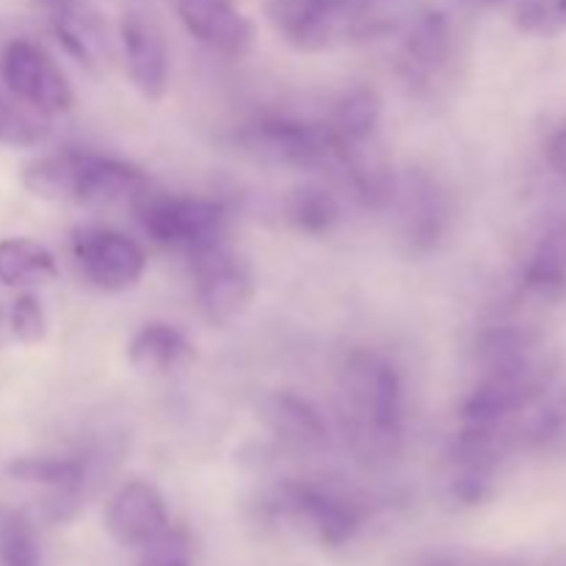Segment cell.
Returning a JSON list of instances; mask_svg holds the SVG:
<instances>
[{
  "label": "cell",
  "instance_id": "6da1fadb",
  "mask_svg": "<svg viewBox=\"0 0 566 566\" xmlns=\"http://www.w3.org/2000/svg\"><path fill=\"white\" fill-rule=\"evenodd\" d=\"M340 420L346 440L363 459L396 457L403 440V385L396 365L357 348L340 368Z\"/></svg>",
  "mask_w": 566,
  "mask_h": 566
},
{
  "label": "cell",
  "instance_id": "7a4b0ae2",
  "mask_svg": "<svg viewBox=\"0 0 566 566\" xmlns=\"http://www.w3.org/2000/svg\"><path fill=\"white\" fill-rule=\"evenodd\" d=\"M138 224L160 247L182 249L193 254L205 247L224 241L227 205L208 197H182L147 186L133 199Z\"/></svg>",
  "mask_w": 566,
  "mask_h": 566
},
{
  "label": "cell",
  "instance_id": "3957f363",
  "mask_svg": "<svg viewBox=\"0 0 566 566\" xmlns=\"http://www.w3.org/2000/svg\"><path fill=\"white\" fill-rule=\"evenodd\" d=\"M269 512L324 547L348 545L365 525V509L354 497L302 479L282 481L271 492Z\"/></svg>",
  "mask_w": 566,
  "mask_h": 566
},
{
  "label": "cell",
  "instance_id": "277c9868",
  "mask_svg": "<svg viewBox=\"0 0 566 566\" xmlns=\"http://www.w3.org/2000/svg\"><path fill=\"white\" fill-rule=\"evenodd\" d=\"M241 144L254 158L274 166H287L298 171H332L337 175L348 142H340L321 122L291 119V116H265L241 130Z\"/></svg>",
  "mask_w": 566,
  "mask_h": 566
},
{
  "label": "cell",
  "instance_id": "5b68a950",
  "mask_svg": "<svg viewBox=\"0 0 566 566\" xmlns=\"http://www.w3.org/2000/svg\"><path fill=\"white\" fill-rule=\"evenodd\" d=\"M193 258V291L205 321L227 326L249 310L254 298V274L247 260L224 241L205 247Z\"/></svg>",
  "mask_w": 566,
  "mask_h": 566
},
{
  "label": "cell",
  "instance_id": "8992f818",
  "mask_svg": "<svg viewBox=\"0 0 566 566\" xmlns=\"http://www.w3.org/2000/svg\"><path fill=\"white\" fill-rule=\"evenodd\" d=\"M365 0H269L265 17L276 36L302 53H315L348 36L363 20Z\"/></svg>",
  "mask_w": 566,
  "mask_h": 566
},
{
  "label": "cell",
  "instance_id": "52a82bcc",
  "mask_svg": "<svg viewBox=\"0 0 566 566\" xmlns=\"http://www.w3.org/2000/svg\"><path fill=\"white\" fill-rule=\"evenodd\" d=\"M0 77L17 103L39 116H61L75 103L70 81L39 44L14 39L0 53Z\"/></svg>",
  "mask_w": 566,
  "mask_h": 566
},
{
  "label": "cell",
  "instance_id": "ba28073f",
  "mask_svg": "<svg viewBox=\"0 0 566 566\" xmlns=\"http://www.w3.org/2000/svg\"><path fill=\"white\" fill-rule=\"evenodd\" d=\"M72 258L83 280L103 293L130 291L147 271L142 243L111 227H81L72 232Z\"/></svg>",
  "mask_w": 566,
  "mask_h": 566
},
{
  "label": "cell",
  "instance_id": "9c48e42d",
  "mask_svg": "<svg viewBox=\"0 0 566 566\" xmlns=\"http://www.w3.org/2000/svg\"><path fill=\"white\" fill-rule=\"evenodd\" d=\"M387 208L396 210L398 232L412 252H431L446 238L448 221H451V205L440 182L429 175L412 171L409 177L396 182Z\"/></svg>",
  "mask_w": 566,
  "mask_h": 566
},
{
  "label": "cell",
  "instance_id": "30bf717a",
  "mask_svg": "<svg viewBox=\"0 0 566 566\" xmlns=\"http://www.w3.org/2000/svg\"><path fill=\"white\" fill-rule=\"evenodd\" d=\"M169 509L158 486L147 481H127L111 495L105 506V531L122 547L149 545L169 531Z\"/></svg>",
  "mask_w": 566,
  "mask_h": 566
},
{
  "label": "cell",
  "instance_id": "8fae6325",
  "mask_svg": "<svg viewBox=\"0 0 566 566\" xmlns=\"http://www.w3.org/2000/svg\"><path fill=\"white\" fill-rule=\"evenodd\" d=\"M119 42L133 88L149 103L164 99L169 88V50L164 31L142 11H127L119 22Z\"/></svg>",
  "mask_w": 566,
  "mask_h": 566
},
{
  "label": "cell",
  "instance_id": "7c38bea8",
  "mask_svg": "<svg viewBox=\"0 0 566 566\" xmlns=\"http://www.w3.org/2000/svg\"><path fill=\"white\" fill-rule=\"evenodd\" d=\"M188 36L221 59H243L252 50L254 25L232 0H177Z\"/></svg>",
  "mask_w": 566,
  "mask_h": 566
},
{
  "label": "cell",
  "instance_id": "4fadbf2b",
  "mask_svg": "<svg viewBox=\"0 0 566 566\" xmlns=\"http://www.w3.org/2000/svg\"><path fill=\"white\" fill-rule=\"evenodd\" d=\"M260 420L265 429L287 448L296 451H318L329 442V423L310 398L298 392H271L260 403Z\"/></svg>",
  "mask_w": 566,
  "mask_h": 566
},
{
  "label": "cell",
  "instance_id": "5bb4252c",
  "mask_svg": "<svg viewBox=\"0 0 566 566\" xmlns=\"http://www.w3.org/2000/svg\"><path fill=\"white\" fill-rule=\"evenodd\" d=\"M6 475L17 484L50 492L55 514L75 512L88 479L86 459L72 457H17L6 464Z\"/></svg>",
  "mask_w": 566,
  "mask_h": 566
},
{
  "label": "cell",
  "instance_id": "9a60e30c",
  "mask_svg": "<svg viewBox=\"0 0 566 566\" xmlns=\"http://www.w3.org/2000/svg\"><path fill=\"white\" fill-rule=\"evenodd\" d=\"M147 186H153L144 169L119 158H105L97 153H83L77 164L75 205H114L133 202Z\"/></svg>",
  "mask_w": 566,
  "mask_h": 566
},
{
  "label": "cell",
  "instance_id": "2e32d148",
  "mask_svg": "<svg viewBox=\"0 0 566 566\" xmlns=\"http://www.w3.org/2000/svg\"><path fill=\"white\" fill-rule=\"evenodd\" d=\"M451 59V25L442 11H426L401 42L398 70L412 86H429Z\"/></svg>",
  "mask_w": 566,
  "mask_h": 566
},
{
  "label": "cell",
  "instance_id": "e0dca14e",
  "mask_svg": "<svg viewBox=\"0 0 566 566\" xmlns=\"http://www.w3.org/2000/svg\"><path fill=\"white\" fill-rule=\"evenodd\" d=\"M197 359L191 340L177 326L149 321L127 343V363L147 376H166Z\"/></svg>",
  "mask_w": 566,
  "mask_h": 566
},
{
  "label": "cell",
  "instance_id": "ac0fdd59",
  "mask_svg": "<svg viewBox=\"0 0 566 566\" xmlns=\"http://www.w3.org/2000/svg\"><path fill=\"white\" fill-rule=\"evenodd\" d=\"M53 33L61 48L86 70L99 72L108 64V36L103 31V22L92 11L66 0L59 9H53Z\"/></svg>",
  "mask_w": 566,
  "mask_h": 566
},
{
  "label": "cell",
  "instance_id": "d6986e66",
  "mask_svg": "<svg viewBox=\"0 0 566 566\" xmlns=\"http://www.w3.org/2000/svg\"><path fill=\"white\" fill-rule=\"evenodd\" d=\"M523 287L545 302H558L566 296V221L553 224L539 238L525 263Z\"/></svg>",
  "mask_w": 566,
  "mask_h": 566
},
{
  "label": "cell",
  "instance_id": "ffe728a7",
  "mask_svg": "<svg viewBox=\"0 0 566 566\" xmlns=\"http://www.w3.org/2000/svg\"><path fill=\"white\" fill-rule=\"evenodd\" d=\"M381 94L374 86H359L346 88L340 97L332 103L329 116L324 125L335 133L340 142L348 144H365L376 133L381 122Z\"/></svg>",
  "mask_w": 566,
  "mask_h": 566
},
{
  "label": "cell",
  "instance_id": "44dd1931",
  "mask_svg": "<svg viewBox=\"0 0 566 566\" xmlns=\"http://www.w3.org/2000/svg\"><path fill=\"white\" fill-rule=\"evenodd\" d=\"M55 276H59V263L44 243L33 238L0 241V282L6 287L48 285Z\"/></svg>",
  "mask_w": 566,
  "mask_h": 566
},
{
  "label": "cell",
  "instance_id": "7402d4cb",
  "mask_svg": "<svg viewBox=\"0 0 566 566\" xmlns=\"http://www.w3.org/2000/svg\"><path fill=\"white\" fill-rule=\"evenodd\" d=\"M285 219L296 232L310 238H324L340 224V202L335 193L321 186H302L291 191L285 202Z\"/></svg>",
  "mask_w": 566,
  "mask_h": 566
},
{
  "label": "cell",
  "instance_id": "603a6c76",
  "mask_svg": "<svg viewBox=\"0 0 566 566\" xmlns=\"http://www.w3.org/2000/svg\"><path fill=\"white\" fill-rule=\"evenodd\" d=\"M0 566H42V545L31 520L20 512H0Z\"/></svg>",
  "mask_w": 566,
  "mask_h": 566
},
{
  "label": "cell",
  "instance_id": "cb8c5ba5",
  "mask_svg": "<svg viewBox=\"0 0 566 566\" xmlns=\"http://www.w3.org/2000/svg\"><path fill=\"white\" fill-rule=\"evenodd\" d=\"M512 20L528 36H562L566 33V0H523Z\"/></svg>",
  "mask_w": 566,
  "mask_h": 566
},
{
  "label": "cell",
  "instance_id": "d4e9b609",
  "mask_svg": "<svg viewBox=\"0 0 566 566\" xmlns=\"http://www.w3.org/2000/svg\"><path fill=\"white\" fill-rule=\"evenodd\" d=\"M48 138V127L17 103L0 94V144L14 149H31Z\"/></svg>",
  "mask_w": 566,
  "mask_h": 566
},
{
  "label": "cell",
  "instance_id": "484cf974",
  "mask_svg": "<svg viewBox=\"0 0 566 566\" xmlns=\"http://www.w3.org/2000/svg\"><path fill=\"white\" fill-rule=\"evenodd\" d=\"M9 326L11 335L25 346H36L48 337V315H44L42 302L33 293H20L11 302L9 310Z\"/></svg>",
  "mask_w": 566,
  "mask_h": 566
},
{
  "label": "cell",
  "instance_id": "4316f807",
  "mask_svg": "<svg viewBox=\"0 0 566 566\" xmlns=\"http://www.w3.org/2000/svg\"><path fill=\"white\" fill-rule=\"evenodd\" d=\"M138 566H193L191 564V545H188L182 531H164L158 539L142 547Z\"/></svg>",
  "mask_w": 566,
  "mask_h": 566
},
{
  "label": "cell",
  "instance_id": "83f0119b",
  "mask_svg": "<svg viewBox=\"0 0 566 566\" xmlns=\"http://www.w3.org/2000/svg\"><path fill=\"white\" fill-rule=\"evenodd\" d=\"M547 164H551V169L556 171L562 180H566V116L558 122L551 142H547Z\"/></svg>",
  "mask_w": 566,
  "mask_h": 566
},
{
  "label": "cell",
  "instance_id": "f1b7e54d",
  "mask_svg": "<svg viewBox=\"0 0 566 566\" xmlns=\"http://www.w3.org/2000/svg\"><path fill=\"white\" fill-rule=\"evenodd\" d=\"M418 566H520L517 562H503V558H475V556H431Z\"/></svg>",
  "mask_w": 566,
  "mask_h": 566
},
{
  "label": "cell",
  "instance_id": "f546056e",
  "mask_svg": "<svg viewBox=\"0 0 566 566\" xmlns=\"http://www.w3.org/2000/svg\"><path fill=\"white\" fill-rule=\"evenodd\" d=\"M31 3H36V6H50V9H59V6L66 3V0H31Z\"/></svg>",
  "mask_w": 566,
  "mask_h": 566
}]
</instances>
